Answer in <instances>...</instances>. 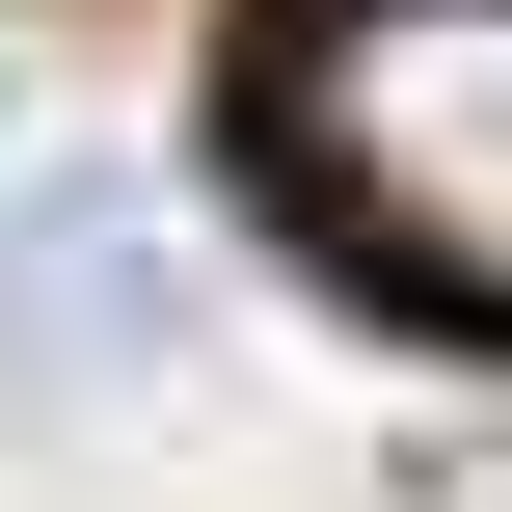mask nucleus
Listing matches in <instances>:
<instances>
[{"mask_svg": "<svg viewBox=\"0 0 512 512\" xmlns=\"http://www.w3.org/2000/svg\"><path fill=\"white\" fill-rule=\"evenodd\" d=\"M270 189L378 297L512 324V0H297L270 27Z\"/></svg>", "mask_w": 512, "mask_h": 512, "instance_id": "obj_1", "label": "nucleus"}]
</instances>
